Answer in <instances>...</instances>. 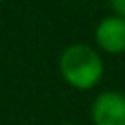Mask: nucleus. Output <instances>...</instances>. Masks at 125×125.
<instances>
[{
    "label": "nucleus",
    "mask_w": 125,
    "mask_h": 125,
    "mask_svg": "<svg viewBox=\"0 0 125 125\" xmlns=\"http://www.w3.org/2000/svg\"><path fill=\"white\" fill-rule=\"evenodd\" d=\"M0 2H6V0H0Z\"/></svg>",
    "instance_id": "423d86ee"
},
{
    "label": "nucleus",
    "mask_w": 125,
    "mask_h": 125,
    "mask_svg": "<svg viewBox=\"0 0 125 125\" xmlns=\"http://www.w3.org/2000/svg\"><path fill=\"white\" fill-rule=\"evenodd\" d=\"M61 125H77V123H72V121H66V123H61Z\"/></svg>",
    "instance_id": "39448f33"
},
{
    "label": "nucleus",
    "mask_w": 125,
    "mask_h": 125,
    "mask_svg": "<svg viewBox=\"0 0 125 125\" xmlns=\"http://www.w3.org/2000/svg\"><path fill=\"white\" fill-rule=\"evenodd\" d=\"M92 125H125V94L120 90H103L90 107Z\"/></svg>",
    "instance_id": "f03ea898"
},
{
    "label": "nucleus",
    "mask_w": 125,
    "mask_h": 125,
    "mask_svg": "<svg viewBox=\"0 0 125 125\" xmlns=\"http://www.w3.org/2000/svg\"><path fill=\"white\" fill-rule=\"evenodd\" d=\"M59 72L68 86L79 92H88L101 83L105 62L96 48L75 42L62 50L59 57Z\"/></svg>",
    "instance_id": "f257e3e1"
},
{
    "label": "nucleus",
    "mask_w": 125,
    "mask_h": 125,
    "mask_svg": "<svg viewBox=\"0 0 125 125\" xmlns=\"http://www.w3.org/2000/svg\"><path fill=\"white\" fill-rule=\"evenodd\" d=\"M94 41L96 46L105 53H125V19L118 15L101 19L94 30Z\"/></svg>",
    "instance_id": "7ed1b4c3"
},
{
    "label": "nucleus",
    "mask_w": 125,
    "mask_h": 125,
    "mask_svg": "<svg viewBox=\"0 0 125 125\" xmlns=\"http://www.w3.org/2000/svg\"><path fill=\"white\" fill-rule=\"evenodd\" d=\"M109 4H110V8H112L114 15L125 19V0H109Z\"/></svg>",
    "instance_id": "20e7f679"
}]
</instances>
